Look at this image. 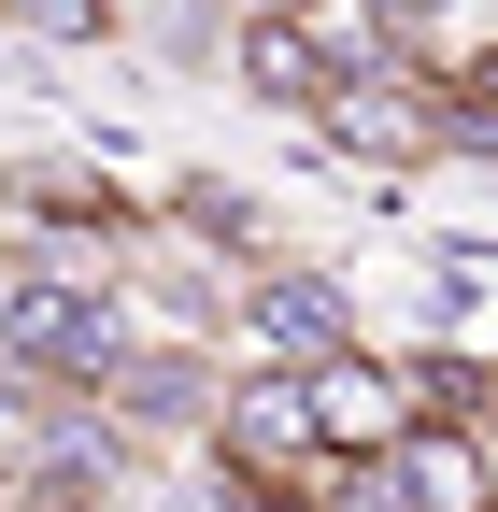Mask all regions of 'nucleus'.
Returning <instances> with one entry per match:
<instances>
[{
  "label": "nucleus",
  "mask_w": 498,
  "mask_h": 512,
  "mask_svg": "<svg viewBox=\"0 0 498 512\" xmlns=\"http://www.w3.org/2000/svg\"><path fill=\"white\" fill-rule=\"evenodd\" d=\"M370 470H385V498H399V512H498V441H484V427H456V413H413Z\"/></svg>",
  "instance_id": "nucleus-6"
},
{
  "label": "nucleus",
  "mask_w": 498,
  "mask_h": 512,
  "mask_svg": "<svg viewBox=\"0 0 498 512\" xmlns=\"http://www.w3.org/2000/svg\"><path fill=\"white\" fill-rule=\"evenodd\" d=\"M214 384H228V356L214 342H129L100 370V427L129 441V456H200V427H214Z\"/></svg>",
  "instance_id": "nucleus-2"
},
{
  "label": "nucleus",
  "mask_w": 498,
  "mask_h": 512,
  "mask_svg": "<svg viewBox=\"0 0 498 512\" xmlns=\"http://www.w3.org/2000/svg\"><path fill=\"white\" fill-rule=\"evenodd\" d=\"M228 15H314V0H228Z\"/></svg>",
  "instance_id": "nucleus-11"
},
{
  "label": "nucleus",
  "mask_w": 498,
  "mask_h": 512,
  "mask_svg": "<svg viewBox=\"0 0 498 512\" xmlns=\"http://www.w3.org/2000/svg\"><path fill=\"white\" fill-rule=\"evenodd\" d=\"M29 43H114V0H0Z\"/></svg>",
  "instance_id": "nucleus-9"
},
{
  "label": "nucleus",
  "mask_w": 498,
  "mask_h": 512,
  "mask_svg": "<svg viewBox=\"0 0 498 512\" xmlns=\"http://www.w3.org/2000/svg\"><path fill=\"white\" fill-rule=\"evenodd\" d=\"M129 356V313L86 256H29V271H0V370L43 384V399H100V370Z\"/></svg>",
  "instance_id": "nucleus-1"
},
{
  "label": "nucleus",
  "mask_w": 498,
  "mask_h": 512,
  "mask_svg": "<svg viewBox=\"0 0 498 512\" xmlns=\"http://www.w3.org/2000/svg\"><path fill=\"white\" fill-rule=\"evenodd\" d=\"M299 413H314V456H328V470H370V456L413 427V370L370 356V342H342V356L299 370Z\"/></svg>",
  "instance_id": "nucleus-5"
},
{
  "label": "nucleus",
  "mask_w": 498,
  "mask_h": 512,
  "mask_svg": "<svg viewBox=\"0 0 498 512\" xmlns=\"http://www.w3.org/2000/svg\"><path fill=\"white\" fill-rule=\"evenodd\" d=\"M427 271H442V313L470 328V313H484V242H442V256H427Z\"/></svg>",
  "instance_id": "nucleus-10"
},
{
  "label": "nucleus",
  "mask_w": 498,
  "mask_h": 512,
  "mask_svg": "<svg viewBox=\"0 0 498 512\" xmlns=\"http://www.w3.org/2000/svg\"><path fill=\"white\" fill-rule=\"evenodd\" d=\"M214 342H242V370H314V356L356 342V299H342V271H285V256H257V271H228Z\"/></svg>",
  "instance_id": "nucleus-3"
},
{
  "label": "nucleus",
  "mask_w": 498,
  "mask_h": 512,
  "mask_svg": "<svg viewBox=\"0 0 498 512\" xmlns=\"http://www.w3.org/2000/svg\"><path fill=\"white\" fill-rule=\"evenodd\" d=\"M171 228H200L214 256H242V271L271 256V214L242 200V185H214V171H185V185H171Z\"/></svg>",
  "instance_id": "nucleus-8"
},
{
  "label": "nucleus",
  "mask_w": 498,
  "mask_h": 512,
  "mask_svg": "<svg viewBox=\"0 0 498 512\" xmlns=\"http://www.w3.org/2000/svg\"><path fill=\"white\" fill-rule=\"evenodd\" d=\"M299 128L342 157V171H413V157H442V114H427V72H328L314 100H299Z\"/></svg>",
  "instance_id": "nucleus-4"
},
{
  "label": "nucleus",
  "mask_w": 498,
  "mask_h": 512,
  "mask_svg": "<svg viewBox=\"0 0 498 512\" xmlns=\"http://www.w3.org/2000/svg\"><path fill=\"white\" fill-rule=\"evenodd\" d=\"M228 57H242V100H271V114H299V100L328 86L314 15H242V29H228Z\"/></svg>",
  "instance_id": "nucleus-7"
}]
</instances>
